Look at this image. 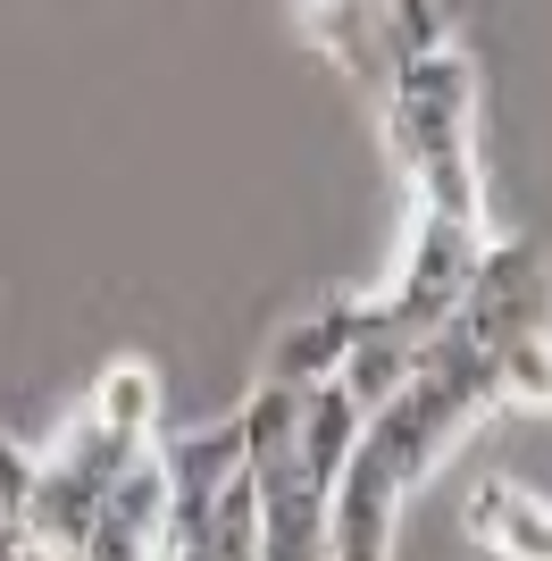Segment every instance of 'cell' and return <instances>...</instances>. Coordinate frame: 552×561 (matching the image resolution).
Instances as JSON below:
<instances>
[{
    "label": "cell",
    "mask_w": 552,
    "mask_h": 561,
    "mask_svg": "<svg viewBox=\"0 0 552 561\" xmlns=\"http://www.w3.org/2000/svg\"><path fill=\"white\" fill-rule=\"evenodd\" d=\"M368 328V302H326V310H301L268 335V377L276 386H319V377L344 369V352L360 344Z\"/></svg>",
    "instance_id": "cell-8"
},
{
    "label": "cell",
    "mask_w": 552,
    "mask_h": 561,
    "mask_svg": "<svg viewBox=\"0 0 552 561\" xmlns=\"http://www.w3.org/2000/svg\"><path fill=\"white\" fill-rule=\"evenodd\" d=\"M494 402H503L494 394V352L436 328L418 344L411 377L360 420V445H352L344 478L326 494V553L335 561H386L393 528H402V503L452 461V445Z\"/></svg>",
    "instance_id": "cell-1"
},
{
    "label": "cell",
    "mask_w": 552,
    "mask_h": 561,
    "mask_svg": "<svg viewBox=\"0 0 552 561\" xmlns=\"http://www.w3.org/2000/svg\"><path fill=\"white\" fill-rule=\"evenodd\" d=\"M485 218H452V210H411V243H402V268H393V285L368 302V319L393 335H411V344H427L436 328H452L460 294H469V277H478V252H485Z\"/></svg>",
    "instance_id": "cell-4"
},
{
    "label": "cell",
    "mask_w": 552,
    "mask_h": 561,
    "mask_svg": "<svg viewBox=\"0 0 552 561\" xmlns=\"http://www.w3.org/2000/svg\"><path fill=\"white\" fill-rule=\"evenodd\" d=\"M92 411L126 436H160V369L151 360H110L101 386H92Z\"/></svg>",
    "instance_id": "cell-12"
},
{
    "label": "cell",
    "mask_w": 552,
    "mask_h": 561,
    "mask_svg": "<svg viewBox=\"0 0 552 561\" xmlns=\"http://www.w3.org/2000/svg\"><path fill=\"white\" fill-rule=\"evenodd\" d=\"M160 436H126V427H110L101 411H76L68 436H59V453L50 461H34V494H25V553H84L92 537V512H101V494L117 486V469L135 461V453H151Z\"/></svg>",
    "instance_id": "cell-3"
},
{
    "label": "cell",
    "mask_w": 552,
    "mask_h": 561,
    "mask_svg": "<svg viewBox=\"0 0 552 561\" xmlns=\"http://www.w3.org/2000/svg\"><path fill=\"white\" fill-rule=\"evenodd\" d=\"M301 394L310 386H276V377H260V394L243 402V461H276V453H294V427H301Z\"/></svg>",
    "instance_id": "cell-13"
},
{
    "label": "cell",
    "mask_w": 552,
    "mask_h": 561,
    "mask_svg": "<svg viewBox=\"0 0 552 561\" xmlns=\"http://www.w3.org/2000/svg\"><path fill=\"white\" fill-rule=\"evenodd\" d=\"M377 34H386V68H393V59H411V50L452 43L444 0H377Z\"/></svg>",
    "instance_id": "cell-15"
},
{
    "label": "cell",
    "mask_w": 552,
    "mask_h": 561,
    "mask_svg": "<svg viewBox=\"0 0 552 561\" xmlns=\"http://www.w3.org/2000/svg\"><path fill=\"white\" fill-rule=\"evenodd\" d=\"M386 142L402 176H411L418 210H452V218H485V185H478V68L460 43L411 50L386 68Z\"/></svg>",
    "instance_id": "cell-2"
},
{
    "label": "cell",
    "mask_w": 552,
    "mask_h": 561,
    "mask_svg": "<svg viewBox=\"0 0 552 561\" xmlns=\"http://www.w3.org/2000/svg\"><path fill=\"white\" fill-rule=\"evenodd\" d=\"M301 9H344V0H301Z\"/></svg>",
    "instance_id": "cell-17"
},
{
    "label": "cell",
    "mask_w": 552,
    "mask_h": 561,
    "mask_svg": "<svg viewBox=\"0 0 552 561\" xmlns=\"http://www.w3.org/2000/svg\"><path fill=\"white\" fill-rule=\"evenodd\" d=\"M360 402L335 386V377H319L310 394H301V427H294V469L310 478V486H326L335 494V478H344V461H352V445H360Z\"/></svg>",
    "instance_id": "cell-10"
},
{
    "label": "cell",
    "mask_w": 552,
    "mask_h": 561,
    "mask_svg": "<svg viewBox=\"0 0 552 561\" xmlns=\"http://www.w3.org/2000/svg\"><path fill=\"white\" fill-rule=\"evenodd\" d=\"M160 528H168V469H160V445H151L117 469V486L101 494L84 561H160Z\"/></svg>",
    "instance_id": "cell-6"
},
{
    "label": "cell",
    "mask_w": 552,
    "mask_h": 561,
    "mask_svg": "<svg viewBox=\"0 0 552 561\" xmlns=\"http://www.w3.org/2000/svg\"><path fill=\"white\" fill-rule=\"evenodd\" d=\"M260 478V553L276 561H319L326 553V486H310L294 469V453L252 461Z\"/></svg>",
    "instance_id": "cell-7"
},
{
    "label": "cell",
    "mask_w": 552,
    "mask_h": 561,
    "mask_svg": "<svg viewBox=\"0 0 552 561\" xmlns=\"http://www.w3.org/2000/svg\"><path fill=\"white\" fill-rule=\"evenodd\" d=\"M202 553H209V561H260V478H252V461L218 478V494H209V528H202Z\"/></svg>",
    "instance_id": "cell-11"
},
{
    "label": "cell",
    "mask_w": 552,
    "mask_h": 561,
    "mask_svg": "<svg viewBox=\"0 0 552 561\" xmlns=\"http://www.w3.org/2000/svg\"><path fill=\"white\" fill-rule=\"evenodd\" d=\"M469 545H485L503 561H552V503L510 486V478H478V494H469Z\"/></svg>",
    "instance_id": "cell-9"
},
{
    "label": "cell",
    "mask_w": 552,
    "mask_h": 561,
    "mask_svg": "<svg viewBox=\"0 0 552 561\" xmlns=\"http://www.w3.org/2000/svg\"><path fill=\"white\" fill-rule=\"evenodd\" d=\"M494 394L510 411H552V328H536V335L494 352Z\"/></svg>",
    "instance_id": "cell-14"
},
{
    "label": "cell",
    "mask_w": 552,
    "mask_h": 561,
    "mask_svg": "<svg viewBox=\"0 0 552 561\" xmlns=\"http://www.w3.org/2000/svg\"><path fill=\"white\" fill-rule=\"evenodd\" d=\"M25 494H34V453L0 436V512H25Z\"/></svg>",
    "instance_id": "cell-16"
},
{
    "label": "cell",
    "mask_w": 552,
    "mask_h": 561,
    "mask_svg": "<svg viewBox=\"0 0 552 561\" xmlns=\"http://www.w3.org/2000/svg\"><path fill=\"white\" fill-rule=\"evenodd\" d=\"M552 328V260L536 243H503V234H485L478 252V277L460 294L452 310V335H469L478 352H503L519 335Z\"/></svg>",
    "instance_id": "cell-5"
}]
</instances>
